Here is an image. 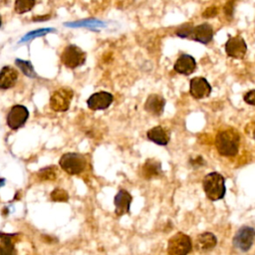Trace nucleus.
Returning <instances> with one entry per match:
<instances>
[{
	"instance_id": "1",
	"label": "nucleus",
	"mask_w": 255,
	"mask_h": 255,
	"mask_svg": "<svg viewBox=\"0 0 255 255\" xmlns=\"http://www.w3.org/2000/svg\"><path fill=\"white\" fill-rule=\"evenodd\" d=\"M240 144L239 133L233 128L220 130L215 137V147L220 155L234 156L237 154Z\"/></svg>"
},
{
	"instance_id": "2",
	"label": "nucleus",
	"mask_w": 255,
	"mask_h": 255,
	"mask_svg": "<svg viewBox=\"0 0 255 255\" xmlns=\"http://www.w3.org/2000/svg\"><path fill=\"white\" fill-rule=\"evenodd\" d=\"M202 185L206 197L211 201L220 200L225 195V179L218 172L213 171L206 174L202 180Z\"/></svg>"
},
{
	"instance_id": "3",
	"label": "nucleus",
	"mask_w": 255,
	"mask_h": 255,
	"mask_svg": "<svg viewBox=\"0 0 255 255\" xmlns=\"http://www.w3.org/2000/svg\"><path fill=\"white\" fill-rule=\"evenodd\" d=\"M59 164L61 168L71 175H78L82 173L87 167L86 157L78 152H67L64 153L60 160Z\"/></svg>"
},
{
	"instance_id": "4",
	"label": "nucleus",
	"mask_w": 255,
	"mask_h": 255,
	"mask_svg": "<svg viewBox=\"0 0 255 255\" xmlns=\"http://www.w3.org/2000/svg\"><path fill=\"white\" fill-rule=\"evenodd\" d=\"M192 250V242L188 235L177 232L167 243V253L170 255H185Z\"/></svg>"
},
{
	"instance_id": "5",
	"label": "nucleus",
	"mask_w": 255,
	"mask_h": 255,
	"mask_svg": "<svg viewBox=\"0 0 255 255\" xmlns=\"http://www.w3.org/2000/svg\"><path fill=\"white\" fill-rule=\"evenodd\" d=\"M61 62L70 69L82 66L86 61V53L76 45H68L61 54Z\"/></svg>"
},
{
	"instance_id": "6",
	"label": "nucleus",
	"mask_w": 255,
	"mask_h": 255,
	"mask_svg": "<svg viewBox=\"0 0 255 255\" xmlns=\"http://www.w3.org/2000/svg\"><path fill=\"white\" fill-rule=\"evenodd\" d=\"M73 91L69 88H59L50 97V107L55 112H66L69 110L73 99Z\"/></svg>"
},
{
	"instance_id": "7",
	"label": "nucleus",
	"mask_w": 255,
	"mask_h": 255,
	"mask_svg": "<svg viewBox=\"0 0 255 255\" xmlns=\"http://www.w3.org/2000/svg\"><path fill=\"white\" fill-rule=\"evenodd\" d=\"M254 239H255V229L252 228L251 226L244 225L237 230L236 234L233 237L232 243L236 249L242 252H246L253 245Z\"/></svg>"
},
{
	"instance_id": "8",
	"label": "nucleus",
	"mask_w": 255,
	"mask_h": 255,
	"mask_svg": "<svg viewBox=\"0 0 255 255\" xmlns=\"http://www.w3.org/2000/svg\"><path fill=\"white\" fill-rule=\"evenodd\" d=\"M28 118V109L23 105H15L9 111L6 122L11 129H18L27 122Z\"/></svg>"
},
{
	"instance_id": "9",
	"label": "nucleus",
	"mask_w": 255,
	"mask_h": 255,
	"mask_svg": "<svg viewBox=\"0 0 255 255\" xmlns=\"http://www.w3.org/2000/svg\"><path fill=\"white\" fill-rule=\"evenodd\" d=\"M225 52L231 58L243 59L247 52V44L241 36L229 37L225 43Z\"/></svg>"
},
{
	"instance_id": "10",
	"label": "nucleus",
	"mask_w": 255,
	"mask_h": 255,
	"mask_svg": "<svg viewBox=\"0 0 255 255\" xmlns=\"http://www.w3.org/2000/svg\"><path fill=\"white\" fill-rule=\"evenodd\" d=\"M189 93L192 98L201 100L209 97L211 93V86L203 77H194L190 80Z\"/></svg>"
},
{
	"instance_id": "11",
	"label": "nucleus",
	"mask_w": 255,
	"mask_h": 255,
	"mask_svg": "<svg viewBox=\"0 0 255 255\" xmlns=\"http://www.w3.org/2000/svg\"><path fill=\"white\" fill-rule=\"evenodd\" d=\"M114 101V97L108 92H98L90 96L87 100V105L92 111L106 110L108 109Z\"/></svg>"
},
{
	"instance_id": "12",
	"label": "nucleus",
	"mask_w": 255,
	"mask_h": 255,
	"mask_svg": "<svg viewBox=\"0 0 255 255\" xmlns=\"http://www.w3.org/2000/svg\"><path fill=\"white\" fill-rule=\"evenodd\" d=\"M213 38V28L208 23H202L193 27L189 39L201 44H208Z\"/></svg>"
},
{
	"instance_id": "13",
	"label": "nucleus",
	"mask_w": 255,
	"mask_h": 255,
	"mask_svg": "<svg viewBox=\"0 0 255 255\" xmlns=\"http://www.w3.org/2000/svg\"><path fill=\"white\" fill-rule=\"evenodd\" d=\"M173 69L176 73L188 76L192 74L196 69L195 59L187 54H182L175 61Z\"/></svg>"
},
{
	"instance_id": "14",
	"label": "nucleus",
	"mask_w": 255,
	"mask_h": 255,
	"mask_svg": "<svg viewBox=\"0 0 255 255\" xmlns=\"http://www.w3.org/2000/svg\"><path fill=\"white\" fill-rule=\"evenodd\" d=\"M165 106V100L163 97L157 94H151L147 97L144 103V110L155 117L160 116L163 113Z\"/></svg>"
},
{
	"instance_id": "15",
	"label": "nucleus",
	"mask_w": 255,
	"mask_h": 255,
	"mask_svg": "<svg viewBox=\"0 0 255 255\" xmlns=\"http://www.w3.org/2000/svg\"><path fill=\"white\" fill-rule=\"evenodd\" d=\"M131 195L125 189H121L115 196V213L118 216H122L129 211V206L131 203Z\"/></svg>"
},
{
	"instance_id": "16",
	"label": "nucleus",
	"mask_w": 255,
	"mask_h": 255,
	"mask_svg": "<svg viewBox=\"0 0 255 255\" xmlns=\"http://www.w3.org/2000/svg\"><path fill=\"white\" fill-rule=\"evenodd\" d=\"M18 80V72L10 67L5 66L0 71V89L8 90L15 86Z\"/></svg>"
},
{
	"instance_id": "17",
	"label": "nucleus",
	"mask_w": 255,
	"mask_h": 255,
	"mask_svg": "<svg viewBox=\"0 0 255 255\" xmlns=\"http://www.w3.org/2000/svg\"><path fill=\"white\" fill-rule=\"evenodd\" d=\"M146 136L149 140L158 145H166L170 139L169 131L161 126H156L148 129Z\"/></svg>"
},
{
	"instance_id": "18",
	"label": "nucleus",
	"mask_w": 255,
	"mask_h": 255,
	"mask_svg": "<svg viewBox=\"0 0 255 255\" xmlns=\"http://www.w3.org/2000/svg\"><path fill=\"white\" fill-rule=\"evenodd\" d=\"M217 244L216 236L211 232H203L195 239V247L198 251H210Z\"/></svg>"
},
{
	"instance_id": "19",
	"label": "nucleus",
	"mask_w": 255,
	"mask_h": 255,
	"mask_svg": "<svg viewBox=\"0 0 255 255\" xmlns=\"http://www.w3.org/2000/svg\"><path fill=\"white\" fill-rule=\"evenodd\" d=\"M162 174L161 164L159 161L148 158L141 167V175L145 179H152L160 176Z\"/></svg>"
},
{
	"instance_id": "20",
	"label": "nucleus",
	"mask_w": 255,
	"mask_h": 255,
	"mask_svg": "<svg viewBox=\"0 0 255 255\" xmlns=\"http://www.w3.org/2000/svg\"><path fill=\"white\" fill-rule=\"evenodd\" d=\"M17 234H7L0 232V255H9L14 253Z\"/></svg>"
},
{
	"instance_id": "21",
	"label": "nucleus",
	"mask_w": 255,
	"mask_h": 255,
	"mask_svg": "<svg viewBox=\"0 0 255 255\" xmlns=\"http://www.w3.org/2000/svg\"><path fill=\"white\" fill-rule=\"evenodd\" d=\"M64 25L70 28H81V27L96 28V27H105L106 23L97 19H85V20H79L74 22H66L64 23Z\"/></svg>"
},
{
	"instance_id": "22",
	"label": "nucleus",
	"mask_w": 255,
	"mask_h": 255,
	"mask_svg": "<svg viewBox=\"0 0 255 255\" xmlns=\"http://www.w3.org/2000/svg\"><path fill=\"white\" fill-rule=\"evenodd\" d=\"M37 176L41 181L55 180L57 177V169L55 166H47V167L41 168L38 171Z\"/></svg>"
},
{
	"instance_id": "23",
	"label": "nucleus",
	"mask_w": 255,
	"mask_h": 255,
	"mask_svg": "<svg viewBox=\"0 0 255 255\" xmlns=\"http://www.w3.org/2000/svg\"><path fill=\"white\" fill-rule=\"evenodd\" d=\"M36 0H15L14 10L18 14H24L33 9Z\"/></svg>"
},
{
	"instance_id": "24",
	"label": "nucleus",
	"mask_w": 255,
	"mask_h": 255,
	"mask_svg": "<svg viewBox=\"0 0 255 255\" xmlns=\"http://www.w3.org/2000/svg\"><path fill=\"white\" fill-rule=\"evenodd\" d=\"M56 30L53 29V28H41V29H37V30H34V31H31L29 33H27L25 36H23V38L20 40L19 43H23V42H27V41H30L34 38H37V37H41V36H45L46 34L48 33H51V32H55Z\"/></svg>"
},
{
	"instance_id": "25",
	"label": "nucleus",
	"mask_w": 255,
	"mask_h": 255,
	"mask_svg": "<svg viewBox=\"0 0 255 255\" xmlns=\"http://www.w3.org/2000/svg\"><path fill=\"white\" fill-rule=\"evenodd\" d=\"M15 64L17 65V67L21 70V72L24 75H26L30 78H35L36 77V73L34 71V68H33L32 64L29 61H24V60L17 59L15 61Z\"/></svg>"
},
{
	"instance_id": "26",
	"label": "nucleus",
	"mask_w": 255,
	"mask_h": 255,
	"mask_svg": "<svg viewBox=\"0 0 255 255\" xmlns=\"http://www.w3.org/2000/svg\"><path fill=\"white\" fill-rule=\"evenodd\" d=\"M50 198H51V200L56 201V202H66L69 199V195H68V193H67V191L65 189L55 188L51 192Z\"/></svg>"
},
{
	"instance_id": "27",
	"label": "nucleus",
	"mask_w": 255,
	"mask_h": 255,
	"mask_svg": "<svg viewBox=\"0 0 255 255\" xmlns=\"http://www.w3.org/2000/svg\"><path fill=\"white\" fill-rule=\"evenodd\" d=\"M192 29L193 25L191 23H185L176 29L175 34L180 38H189Z\"/></svg>"
},
{
	"instance_id": "28",
	"label": "nucleus",
	"mask_w": 255,
	"mask_h": 255,
	"mask_svg": "<svg viewBox=\"0 0 255 255\" xmlns=\"http://www.w3.org/2000/svg\"><path fill=\"white\" fill-rule=\"evenodd\" d=\"M234 6H235V0H229L225 6H224V13L227 17H231L233 15L234 11Z\"/></svg>"
},
{
	"instance_id": "29",
	"label": "nucleus",
	"mask_w": 255,
	"mask_h": 255,
	"mask_svg": "<svg viewBox=\"0 0 255 255\" xmlns=\"http://www.w3.org/2000/svg\"><path fill=\"white\" fill-rule=\"evenodd\" d=\"M244 101L251 106H255V90H250L247 92L244 95Z\"/></svg>"
},
{
	"instance_id": "30",
	"label": "nucleus",
	"mask_w": 255,
	"mask_h": 255,
	"mask_svg": "<svg viewBox=\"0 0 255 255\" xmlns=\"http://www.w3.org/2000/svg\"><path fill=\"white\" fill-rule=\"evenodd\" d=\"M218 13V9L216 7H208L207 9L204 10V12L202 13L203 18H212L214 16H216Z\"/></svg>"
},
{
	"instance_id": "31",
	"label": "nucleus",
	"mask_w": 255,
	"mask_h": 255,
	"mask_svg": "<svg viewBox=\"0 0 255 255\" xmlns=\"http://www.w3.org/2000/svg\"><path fill=\"white\" fill-rule=\"evenodd\" d=\"M190 163H192L193 166L198 167V166H201L202 164H204V160H203V158H202L201 156H197L196 159H193V158H192V159L190 160Z\"/></svg>"
},
{
	"instance_id": "32",
	"label": "nucleus",
	"mask_w": 255,
	"mask_h": 255,
	"mask_svg": "<svg viewBox=\"0 0 255 255\" xmlns=\"http://www.w3.org/2000/svg\"><path fill=\"white\" fill-rule=\"evenodd\" d=\"M50 18V15H42V16H36L33 18V21H46Z\"/></svg>"
},
{
	"instance_id": "33",
	"label": "nucleus",
	"mask_w": 255,
	"mask_h": 255,
	"mask_svg": "<svg viewBox=\"0 0 255 255\" xmlns=\"http://www.w3.org/2000/svg\"><path fill=\"white\" fill-rule=\"evenodd\" d=\"M5 179H3V178H0V186H3L5 183Z\"/></svg>"
},
{
	"instance_id": "34",
	"label": "nucleus",
	"mask_w": 255,
	"mask_h": 255,
	"mask_svg": "<svg viewBox=\"0 0 255 255\" xmlns=\"http://www.w3.org/2000/svg\"><path fill=\"white\" fill-rule=\"evenodd\" d=\"M1 24H2V20H1V16H0V27H1Z\"/></svg>"
},
{
	"instance_id": "35",
	"label": "nucleus",
	"mask_w": 255,
	"mask_h": 255,
	"mask_svg": "<svg viewBox=\"0 0 255 255\" xmlns=\"http://www.w3.org/2000/svg\"><path fill=\"white\" fill-rule=\"evenodd\" d=\"M253 137H254V139H255V129H254V132H253Z\"/></svg>"
}]
</instances>
